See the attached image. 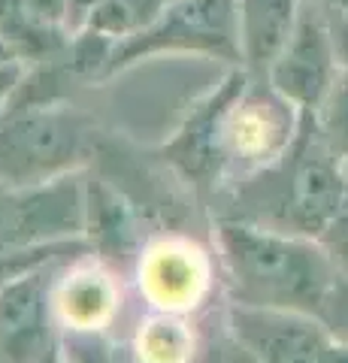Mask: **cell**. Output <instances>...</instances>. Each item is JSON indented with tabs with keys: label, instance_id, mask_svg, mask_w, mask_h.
Returning a JSON list of instances; mask_svg holds the SVG:
<instances>
[{
	"label": "cell",
	"instance_id": "cell-1",
	"mask_svg": "<svg viewBox=\"0 0 348 363\" xmlns=\"http://www.w3.org/2000/svg\"><path fill=\"white\" fill-rule=\"evenodd\" d=\"M215 248L237 303L261 309L318 318L342 272L321 240L240 218L218 221Z\"/></svg>",
	"mask_w": 348,
	"mask_h": 363
},
{
	"label": "cell",
	"instance_id": "cell-11",
	"mask_svg": "<svg viewBox=\"0 0 348 363\" xmlns=\"http://www.w3.org/2000/svg\"><path fill=\"white\" fill-rule=\"evenodd\" d=\"M121 285L97 260H76L52 281V318L64 330L97 333L116 321Z\"/></svg>",
	"mask_w": 348,
	"mask_h": 363
},
{
	"label": "cell",
	"instance_id": "cell-21",
	"mask_svg": "<svg viewBox=\"0 0 348 363\" xmlns=\"http://www.w3.org/2000/svg\"><path fill=\"white\" fill-rule=\"evenodd\" d=\"M13 61H21V58H18V55L13 52V45H6L4 40H0V67L13 64Z\"/></svg>",
	"mask_w": 348,
	"mask_h": 363
},
{
	"label": "cell",
	"instance_id": "cell-15",
	"mask_svg": "<svg viewBox=\"0 0 348 363\" xmlns=\"http://www.w3.org/2000/svg\"><path fill=\"white\" fill-rule=\"evenodd\" d=\"M0 40L13 45V52L21 61H33V58H46V55L58 49L64 33H52L40 28L28 16L25 0H0Z\"/></svg>",
	"mask_w": 348,
	"mask_h": 363
},
{
	"label": "cell",
	"instance_id": "cell-3",
	"mask_svg": "<svg viewBox=\"0 0 348 363\" xmlns=\"http://www.w3.org/2000/svg\"><path fill=\"white\" fill-rule=\"evenodd\" d=\"M303 128V112L264 76L237 67L221 82V104L212 133V173H261L285 157Z\"/></svg>",
	"mask_w": 348,
	"mask_h": 363
},
{
	"label": "cell",
	"instance_id": "cell-17",
	"mask_svg": "<svg viewBox=\"0 0 348 363\" xmlns=\"http://www.w3.org/2000/svg\"><path fill=\"white\" fill-rule=\"evenodd\" d=\"M25 9L40 28L70 37L67 33V0H25Z\"/></svg>",
	"mask_w": 348,
	"mask_h": 363
},
{
	"label": "cell",
	"instance_id": "cell-4",
	"mask_svg": "<svg viewBox=\"0 0 348 363\" xmlns=\"http://www.w3.org/2000/svg\"><path fill=\"white\" fill-rule=\"evenodd\" d=\"M85 124L70 106L28 100L0 112V188H30L67 176L82 161Z\"/></svg>",
	"mask_w": 348,
	"mask_h": 363
},
{
	"label": "cell",
	"instance_id": "cell-19",
	"mask_svg": "<svg viewBox=\"0 0 348 363\" xmlns=\"http://www.w3.org/2000/svg\"><path fill=\"white\" fill-rule=\"evenodd\" d=\"M97 4L100 0H67V33H70V37L88 25V18H91Z\"/></svg>",
	"mask_w": 348,
	"mask_h": 363
},
{
	"label": "cell",
	"instance_id": "cell-20",
	"mask_svg": "<svg viewBox=\"0 0 348 363\" xmlns=\"http://www.w3.org/2000/svg\"><path fill=\"white\" fill-rule=\"evenodd\" d=\"M327 16V13H324ZM327 25L336 43V55H339V64L348 67V16H327Z\"/></svg>",
	"mask_w": 348,
	"mask_h": 363
},
{
	"label": "cell",
	"instance_id": "cell-2",
	"mask_svg": "<svg viewBox=\"0 0 348 363\" xmlns=\"http://www.w3.org/2000/svg\"><path fill=\"white\" fill-rule=\"evenodd\" d=\"M242 197L252 206L240 212V221L321 240L348 200V167L324 143L315 118L303 116L300 136L288 155L254 173Z\"/></svg>",
	"mask_w": 348,
	"mask_h": 363
},
{
	"label": "cell",
	"instance_id": "cell-18",
	"mask_svg": "<svg viewBox=\"0 0 348 363\" xmlns=\"http://www.w3.org/2000/svg\"><path fill=\"white\" fill-rule=\"evenodd\" d=\"M21 79H25V61H13V64L0 67V112H4L9 100L16 97Z\"/></svg>",
	"mask_w": 348,
	"mask_h": 363
},
{
	"label": "cell",
	"instance_id": "cell-10",
	"mask_svg": "<svg viewBox=\"0 0 348 363\" xmlns=\"http://www.w3.org/2000/svg\"><path fill=\"white\" fill-rule=\"evenodd\" d=\"M49 267V264H43ZM28 269L0 288V354L9 363H37L49 342L52 281L46 269Z\"/></svg>",
	"mask_w": 348,
	"mask_h": 363
},
{
	"label": "cell",
	"instance_id": "cell-16",
	"mask_svg": "<svg viewBox=\"0 0 348 363\" xmlns=\"http://www.w3.org/2000/svg\"><path fill=\"white\" fill-rule=\"evenodd\" d=\"M312 118H315V128L324 136V143H327L348 167V67H342V73L336 76L330 94L324 97V104L318 106V112Z\"/></svg>",
	"mask_w": 348,
	"mask_h": 363
},
{
	"label": "cell",
	"instance_id": "cell-8",
	"mask_svg": "<svg viewBox=\"0 0 348 363\" xmlns=\"http://www.w3.org/2000/svg\"><path fill=\"white\" fill-rule=\"evenodd\" d=\"M85 224V194L79 182L61 176L30 188L0 194V255L58 245Z\"/></svg>",
	"mask_w": 348,
	"mask_h": 363
},
{
	"label": "cell",
	"instance_id": "cell-5",
	"mask_svg": "<svg viewBox=\"0 0 348 363\" xmlns=\"http://www.w3.org/2000/svg\"><path fill=\"white\" fill-rule=\"evenodd\" d=\"M155 55H200L242 67L237 0H170L164 13L137 37L112 45L103 76H116Z\"/></svg>",
	"mask_w": 348,
	"mask_h": 363
},
{
	"label": "cell",
	"instance_id": "cell-7",
	"mask_svg": "<svg viewBox=\"0 0 348 363\" xmlns=\"http://www.w3.org/2000/svg\"><path fill=\"white\" fill-rule=\"evenodd\" d=\"M342 73L327 16L315 0H303L300 18L264 79L303 116H315Z\"/></svg>",
	"mask_w": 348,
	"mask_h": 363
},
{
	"label": "cell",
	"instance_id": "cell-13",
	"mask_svg": "<svg viewBox=\"0 0 348 363\" xmlns=\"http://www.w3.org/2000/svg\"><path fill=\"white\" fill-rule=\"evenodd\" d=\"M133 354L140 363H194L197 336L185 315L152 309L133 330Z\"/></svg>",
	"mask_w": 348,
	"mask_h": 363
},
{
	"label": "cell",
	"instance_id": "cell-22",
	"mask_svg": "<svg viewBox=\"0 0 348 363\" xmlns=\"http://www.w3.org/2000/svg\"><path fill=\"white\" fill-rule=\"evenodd\" d=\"M0 363H9V360H6V357H4V354H0Z\"/></svg>",
	"mask_w": 348,
	"mask_h": 363
},
{
	"label": "cell",
	"instance_id": "cell-6",
	"mask_svg": "<svg viewBox=\"0 0 348 363\" xmlns=\"http://www.w3.org/2000/svg\"><path fill=\"white\" fill-rule=\"evenodd\" d=\"M228 324L254 363H348V342L315 315L233 303Z\"/></svg>",
	"mask_w": 348,
	"mask_h": 363
},
{
	"label": "cell",
	"instance_id": "cell-9",
	"mask_svg": "<svg viewBox=\"0 0 348 363\" xmlns=\"http://www.w3.org/2000/svg\"><path fill=\"white\" fill-rule=\"evenodd\" d=\"M215 285V264L188 236H158L140 252L137 288L149 309L188 315L206 303Z\"/></svg>",
	"mask_w": 348,
	"mask_h": 363
},
{
	"label": "cell",
	"instance_id": "cell-14",
	"mask_svg": "<svg viewBox=\"0 0 348 363\" xmlns=\"http://www.w3.org/2000/svg\"><path fill=\"white\" fill-rule=\"evenodd\" d=\"M170 0H100L82 30H91L109 43L137 37L164 13Z\"/></svg>",
	"mask_w": 348,
	"mask_h": 363
},
{
	"label": "cell",
	"instance_id": "cell-12",
	"mask_svg": "<svg viewBox=\"0 0 348 363\" xmlns=\"http://www.w3.org/2000/svg\"><path fill=\"white\" fill-rule=\"evenodd\" d=\"M237 4L242 67L254 76H264L294 30L303 0H237Z\"/></svg>",
	"mask_w": 348,
	"mask_h": 363
}]
</instances>
